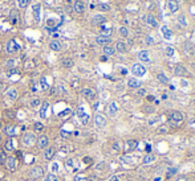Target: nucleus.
Segmentation results:
<instances>
[{
  "label": "nucleus",
  "instance_id": "obj_1",
  "mask_svg": "<svg viewBox=\"0 0 195 181\" xmlns=\"http://www.w3.org/2000/svg\"><path fill=\"white\" fill-rule=\"evenodd\" d=\"M76 115L78 117V119H80L81 122V124H84V126H86L88 123H89V119H90V117H89V114L85 111V109L84 107H78L77 109V111H76Z\"/></svg>",
  "mask_w": 195,
  "mask_h": 181
},
{
  "label": "nucleus",
  "instance_id": "obj_2",
  "mask_svg": "<svg viewBox=\"0 0 195 181\" xmlns=\"http://www.w3.org/2000/svg\"><path fill=\"white\" fill-rule=\"evenodd\" d=\"M36 141H37V139H36V135L33 134V132H27V134L23 135V144H24V146L32 147Z\"/></svg>",
  "mask_w": 195,
  "mask_h": 181
},
{
  "label": "nucleus",
  "instance_id": "obj_3",
  "mask_svg": "<svg viewBox=\"0 0 195 181\" xmlns=\"http://www.w3.org/2000/svg\"><path fill=\"white\" fill-rule=\"evenodd\" d=\"M131 73L134 77H143L146 74V67L142 64H134L131 66Z\"/></svg>",
  "mask_w": 195,
  "mask_h": 181
},
{
  "label": "nucleus",
  "instance_id": "obj_4",
  "mask_svg": "<svg viewBox=\"0 0 195 181\" xmlns=\"http://www.w3.org/2000/svg\"><path fill=\"white\" fill-rule=\"evenodd\" d=\"M44 176V168L43 167H33L32 169L29 171V177L33 180L40 179V177Z\"/></svg>",
  "mask_w": 195,
  "mask_h": 181
},
{
  "label": "nucleus",
  "instance_id": "obj_5",
  "mask_svg": "<svg viewBox=\"0 0 195 181\" xmlns=\"http://www.w3.org/2000/svg\"><path fill=\"white\" fill-rule=\"evenodd\" d=\"M4 163H5V165H7L8 171H11V172H15L16 169H18V159H16V157H13V156H9V157H7Z\"/></svg>",
  "mask_w": 195,
  "mask_h": 181
},
{
  "label": "nucleus",
  "instance_id": "obj_6",
  "mask_svg": "<svg viewBox=\"0 0 195 181\" xmlns=\"http://www.w3.org/2000/svg\"><path fill=\"white\" fill-rule=\"evenodd\" d=\"M19 50H20V45H19L15 40L8 41V44H7V53H9V54H15V53H18Z\"/></svg>",
  "mask_w": 195,
  "mask_h": 181
},
{
  "label": "nucleus",
  "instance_id": "obj_7",
  "mask_svg": "<svg viewBox=\"0 0 195 181\" xmlns=\"http://www.w3.org/2000/svg\"><path fill=\"white\" fill-rule=\"evenodd\" d=\"M142 20L145 21L146 24L150 25V27H153V28H158V27H159V22H158V20L155 19V16H154V15H151V13H149V15L143 16Z\"/></svg>",
  "mask_w": 195,
  "mask_h": 181
},
{
  "label": "nucleus",
  "instance_id": "obj_8",
  "mask_svg": "<svg viewBox=\"0 0 195 181\" xmlns=\"http://www.w3.org/2000/svg\"><path fill=\"white\" fill-rule=\"evenodd\" d=\"M161 32H162V36H163L165 40H167V41L173 40L174 35H173V32L170 30V28H169L167 25H162V27H161Z\"/></svg>",
  "mask_w": 195,
  "mask_h": 181
},
{
  "label": "nucleus",
  "instance_id": "obj_9",
  "mask_svg": "<svg viewBox=\"0 0 195 181\" xmlns=\"http://www.w3.org/2000/svg\"><path fill=\"white\" fill-rule=\"evenodd\" d=\"M37 146L40 149H47L49 147V138L47 135H41L37 139Z\"/></svg>",
  "mask_w": 195,
  "mask_h": 181
},
{
  "label": "nucleus",
  "instance_id": "obj_10",
  "mask_svg": "<svg viewBox=\"0 0 195 181\" xmlns=\"http://www.w3.org/2000/svg\"><path fill=\"white\" fill-rule=\"evenodd\" d=\"M94 123L98 128H102V127L106 126V118L104 117L102 114H96L94 117Z\"/></svg>",
  "mask_w": 195,
  "mask_h": 181
},
{
  "label": "nucleus",
  "instance_id": "obj_11",
  "mask_svg": "<svg viewBox=\"0 0 195 181\" xmlns=\"http://www.w3.org/2000/svg\"><path fill=\"white\" fill-rule=\"evenodd\" d=\"M83 95L86 98L88 101H94L96 99V91L93 89H89V87H85V89H83Z\"/></svg>",
  "mask_w": 195,
  "mask_h": 181
},
{
  "label": "nucleus",
  "instance_id": "obj_12",
  "mask_svg": "<svg viewBox=\"0 0 195 181\" xmlns=\"http://www.w3.org/2000/svg\"><path fill=\"white\" fill-rule=\"evenodd\" d=\"M18 90L15 89V87H9V89L5 91V97H7V99L8 101H16L18 99Z\"/></svg>",
  "mask_w": 195,
  "mask_h": 181
},
{
  "label": "nucleus",
  "instance_id": "obj_13",
  "mask_svg": "<svg viewBox=\"0 0 195 181\" xmlns=\"http://www.w3.org/2000/svg\"><path fill=\"white\" fill-rule=\"evenodd\" d=\"M174 73L177 77H186V75L188 74L187 69H186L185 66H182V65H177V66L174 67Z\"/></svg>",
  "mask_w": 195,
  "mask_h": 181
},
{
  "label": "nucleus",
  "instance_id": "obj_14",
  "mask_svg": "<svg viewBox=\"0 0 195 181\" xmlns=\"http://www.w3.org/2000/svg\"><path fill=\"white\" fill-rule=\"evenodd\" d=\"M73 9L76 13H84L85 11V3L81 1V0H76L74 4H73Z\"/></svg>",
  "mask_w": 195,
  "mask_h": 181
},
{
  "label": "nucleus",
  "instance_id": "obj_15",
  "mask_svg": "<svg viewBox=\"0 0 195 181\" xmlns=\"http://www.w3.org/2000/svg\"><path fill=\"white\" fill-rule=\"evenodd\" d=\"M138 60H139L141 62L149 64V62L151 61V58H150V54H149L148 50H141V52L138 53Z\"/></svg>",
  "mask_w": 195,
  "mask_h": 181
},
{
  "label": "nucleus",
  "instance_id": "obj_16",
  "mask_svg": "<svg viewBox=\"0 0 195 181\" xmlns=\"http://www.w3.org/2000/svg\"><path fill=\"white\" fill-rule=\"evenodd\" d=\"M167 7H169V11L171 13H177L179 11V3L177 0H169L167 1Z\"/></svg>",
  "mask_w": 195,
  "mask_h": 181
},
{
  "label": "nucleus",
  "instance_id": "obj_17",
  "mask_svg": "<svg viewBox=\"0 0 195 181\" xmlns=\"http://www.w3.org/2000/svg\"><path fill=\"white\" fill-rule=\"evenodd\" d=\"M96 42H97L98 45H109L110 42H112V38L108 37V36L100 35V36H97V37H96Z\"/></svg>",
  "mask_w": 195,
  "mask_h": 181
},
{
  "label": "nucleus",
  "instance_id": "obj_18",
  "mask_svg": "<svg viewBox=\"0 0 195 181\" xmlns=\"http://www.w3.org/2000/svg\"><path fill=\"white\" fill-rule=\"evenodd\" d=\"M183 114L180 111H173L171 112V120L174 122V123H182L183 122Z\"/></svg>",
  "mask_w": 195,
  "mask_h": 181
},
{
  "label": "nucleus",
  "instance_id": "obj_19",
  "mask_svg": "<svg viewBox=\"0 0 195 181\" xmlns=\"http://www.w3.org/2000/svg\"><path fill=\"white\" fill-rule=\"evenodd\" d=\"M115 52L122 53V54L128 52V45H126V42H123V41H117V44H115Z\"/></svg>",
  "mask_w": 195,
  "mask_h": 181
},
{
  "label": "nucleus",
  "instance_id": "obj_20",
  "mask_svg": "<svg viewBox=\"0 0 195 181\" xmlns=\"http://www.w3.org/2000/svg\"><path fill=\"white\" fill-rule=\"evenodd\" d=\"M77 160L74 159H68L65 161V168L68 169V171H77V163H76Z\"/></svg>",
  "mask_w": 195,
  "mask_h": 181
},
{
  "label": "nucleus",
  "instance_id": "obj_21",
  "mask_svg": "<svg viewBox=\"0 0 195 181\" xmlns=\"http://www.w3.org/2000/svg\"><path fill=\"white\" fill-rule=\"evenodd\" d=\"M55 152H56V149L53 148V147H48L47 149H44V159L48 161L52 160L53 156H55Z\"/></svg>",
  "mask_w": 195,
  "mask_h": 181
},
{
  "label": "nucleus",
  "instance_id": "obj_22",
  "mask_svg": "<svg viewBox=\"0 0 195 181\" xmlns=\"http://www.w3.org/2000/svg\"><path fill=\"white\" fill-rule=\"evenodd\" d=\"M106 21V17L104 15H94L93 16V19H92V22L94 25H101V24H104V22Z\"/></svg>",
  "mask_w": 195,
  "mask_h": 181
},
{
  "label": "nucleus",
  "instance_id": "obj_23",
  "mask_svg": "<svg viewBox=\"0 0 195 181\" xmlns=\"http://www.w3.org/2000/svg\"><path fill=\"white\" fill-rule=\"evenodd\" d=\"M128 86L130 87V89H139V87H141V81H138L135 77L129 78V81H128Z\"/></svg>",
  "mask_w": 195,
  "mask_h": 181
},
{
  "label": "nucleus",
  "instance_id": "obj_24",
  "mask_svg": "<svg viewBox=\"0 0 195 181\" xmlns=\"http://www.w3.org/2000/svg\"><path fill=\"white\" fill-rule=\"evenodd\" d=\"M49 48L52 50H55V52H60L63 49V45H61V42L58 40H52L49 42Z\"/></svg>",
  "mask_w": 195,
  "mask_h": 181
},
{
  "label": "nucleus",
  "instance_id": "obj_25",
  "mask_svg": "<svg viewBox=\"0 0 195 181\" xmlns=\"http://www.w3.org/2000/svg\"><path fill=\"white\" fill-rule=\"evenodd\" d=\"M32 15L36 22L40 21V4H35L32 8Z\"/></svg>",
  "mask_w": 195,
  "mask_h": 181
},
{
  "label": "nucleus",
  "instance_id": "obj_26",
  "mask_svg": "<svg viewBox=\"0 0 195 181\" xmlns=\"http://www.w3.org/2000/svg\"><path fill=\"white\" fill-rule=\"evenodd\" d=\"M118 110L120 109H118V104L115 103V102H112V103L108 106V112H109L110 117H114V115L118 112Z\"/></svg>",
  "mask_w": 195,
  "mask_h": 181
},
{
  "label": "nucleus",
  "instance_id": "obj_27",
  "mask_svg": "<svg viewBox=\"0 0 195 181\" xmlns=\"http://www.w3.org/2000/svg\"><path fill=\"white\" fill-rule=\"evenodd\" d=\"M137 146H138V141L137 140H128L125 143V149L128 152L134 151V148H137Z\"/></svg>",
  "mask_w": 195,
  "mask_h": 181
},
{
  "label": "nucleus",
  "instance_id": "obj_28",
  "mask_svg": "<svg viewBox=\"0 0 195 181\" xmlns=\"http://www.w3.org/2000/svg\"><path fill=\"white\" fill-rule=\"evenodd\" d=\"M48 109H49V103L45 101L44 103H41V109H40V117L43 118V119H45V118H47V111H48Z\"/></svg>",
  "mask_w": 195,
  "mask_h": 181
},
{
  "label": "nucleus",
  "instance_id": "obj_29",
  "mask_svg": "<svg viewBox=\"0 0 195 181\" xmlns=\"http://www.w3.org/2000/svg\"><path fill=\"white\" fill-rule=\"evenodd\" d=\"M104 54L105 56H114L115 54V48H113L112 45H105V46H104Z\"/></svg>",
  "mask_w": 195,
  "mask_h": 181
},
{
  "label": "nucleus",
  "instance_id": "obj_30",
  "mask_svg": "<svg viewBox=\"0 0 195 181\" xmlns=\"http://www.w3.org/2000/svg\"><path fill=\"white\" fill-rule=\"evenodd\" d=\"M15 140L12 139V138H9L7 141H5V149L7 151H15Z\"/></svg>",
  "mask_w": 195,
  "mask_h": 181
},
{
  "label": "nucleus",
  "instance_id": "obj_31",
  "mask_svg": "<svg viewBox=\"0 0 195 181\" xmlns=\"http://www.w3.org/2000/svg\"><path fill=\"white\" fill-rule=\"evenodd\" d=\"M155 159H157V157H155L154 155H151V153H148V155H146L145 157H143L142 163L148 165V164H151V163H154V161H155Z\"/></svg>",
  "mask_w": 195,
  "mask_h": 181
},
{
  "label": "nucleus",
  "instance_id": "obj_32",
  "mask_svg": "<svg viewBox=\"0 0 195 181\" xmlns=\"http://www.w3.org/2000/svg\"><path fill=\"white\" fill-rule=\"evenodd\" d=\"M96 7L98 8V9L101 11V12H109L112 8H110V5L108 4V3H100V4H97Z\"/></svg>",
  "mask_w": 195,
  "mask_h": 181
},
{
  "label": "nucleus",
  "instance_id": "obj_33",
  "mask_svg": "<svg viewBox=\"0 0 195 181\" xmlns=\"http://www.w3.org/2000/svg\"><path fill=\"white\" fill-rule=\"evenodd\" d=\"M40 106H41V101H40V98H33V99L31 101V107H32V109L37 110Z\"/></svg>",
  "mask_w": 195,
  "mask_h": 181
},
{
  "label": "nucleus",
  "instance_id": "obj_34",
  "mask_svg": "<svg viewBox=\"0 0 195 181\" xmlns=\"http://www.w3.org/2000/svg\"><path fill=\"white\" fill-rule=\"evenodd\" d=\"M112 33H113L112 28H108V27H102V28H101V35H102V36H108V37H110Z\"/></svg>",
  "mask_w": 195,
  "mask_h": 181
},
{
  "label": "nucleus",
  "instance_id": "obj_35",
  "mask_svg": "<svg viewBox=\"0 0 195 181\" xmlns=\"http://www.w3.org/2000/svg\"><path fill=\"white\" fill-rule=\"evenodd\" d=\"M118 32H120V35L122 36V37H125V38L129 37V29H128L126 27H123V25L118 28Z\"/></svg>",
  "mask_w": 195,
  "mask_h": 181
},
{
  "label": "nucleus",
  "instance_id": "obj_36",
  "mask_svg": "<svg viewBox=\"0 0 195 181\" xmlns=\"http://www.w3.org/2000/svg\"><path fill=\"white\" fill-rule=\"evenodd\" d=\"M73 64H74V62H73L72 58H69V57L63 58V66H64V67H72Z\"/></svg>",
  "mask_w": 195,
  "mask_h": 181
},
{
  "label": "nucleus",
  "instance_id": "obj_37",
  "mask_svg": "<svg viewBox=\"0 0 195 181\" xmlns=\"http://www.w3.org/2000/svg\"><path fill=\"white\" fill-rule=\"evenodd\" d=\"M58 171H60V165H58V163L57 161H53V163L50 164V172L55 174V173H57Z\"/></svg>",
  "mask_w": 195,
  "mask_h": 181
},
{
  "label": "nucleus",
  "instance_id": "obj_38",
  "mask_svg": "<svg viewBox=\"0 0 195 181\" xmlns=\"http://www.w3.org/2000/svg\"><path fill=\"white\" fill-rule=\"evenodd\" d=\"M9 16H11V21H12V24H16V22L19 21V13L16 12V11H11Z\"/></svg>",
  "mask_w": 195,
  "mask_h": 181
},
{
  "label": "nucleus",
  "instance_id": "obj_39",
  "mask_svg": "<svg viewBox=\"0 0 195 181\" xmlns=\"http://www.w3.org/2000/svg\"><path fill=\"white\" fill-rule=\"evenodd\" d=\"M165 54L167 56V57H174V54H175V50H174V48L173 46H166V49H165Z\"/></svg>",
  "mask_w": 195,
  "mask_h": 181
},
{
  "label": "nucleus",
  "instance_id": "obj_40",
  "mask_svg": "<svg viewBox=\"0 0 195 181\" xmlns=\"http://www.w3.org/2000/svg\"><path fill=\"white\" fill-rule=\"evenodd\" d=\"M157 78H158V81L161 82V83H163V85H166V83H169V78L166 77L163 73H159V74L157 75Z\"/></svg>",
  "mask_w": 195,
  "mask_h": 181
},
{
  "label": "nucleus",
  "instance_id": "obj_41",
  "mask_svg": "<svg viewBox=\"0 0 195 181\" xmlns=\"http://www.w3.org/2000/svg\"><path fill=\"white\" fill-rule=\"evenodd\" d=\"M33 130H35V132H43V130H44V124L41 123V122H36L35 126H33Z\"/></svg>",
  "mask_w": 195,
  "mask_h": 181
},
{
  "label": "nucleus",
  "instance_id": "obj_42",
  "mask_svg": "<svg viewBox=\"0 0 195 181\" xmlns=\"http://www.w3.org/2000/svg\"><path fill=\"white\" fill-rule=\"evenodd\" d=\"M178 22H179L182 27H187V19L185 17V15H179V16H178Z\"/></svg>",
  "mask_w": 195,
  "mask_h": 181
},
{
  "label": "nucleus",
  "instance_id": "obj_43",
  "mask_svg": "<svg viewBox=\"0 0 195 181\" xmlns=\"http://www.w3.org/2000/svg\"><path fill=\"white\" fill-rule=\"evenodd\" d=\"M44 181H60V180H58V177L56 176V174L49 173V174H47V176H45Z\"/></svg>",
  "mask_w": 195,
  "mask_h": 181
},
{
  "label": "nucleus",
  "instance_id": "obj_44",
  "mask_svg": "<svg viewBox=\"0 0 195 181\" xmlns=\"http://www.w3.org/2000/svg\"><path fill=\"white\" fill-rule=\"evenodd\" d=\"M74 181H88V177L83 173H78L74 176Z\"/></svg>",
  "mask_w": 195,
  "mask_h": 181
},
{
  "label": "nucleus",
  "instance_id": "obj_45",
  "mask_svg": "<svg viewBox=\"0 0 195 181\" xmlns=\"http://www.w3.org/2000/svg\"><path fill=\"white\" fill-rule=\"evenodd\" d=\"M122 161H125V163H128V164H134L135 163L133 156H122Z\"/></svg>",
  "mask_w": 195,
  "mask_h": 181
},
{
  "label": "nucleus",
  "instance_id": "obj_46",
  "mask_svg": "<svg viewBox=\"0 0 195 181\" xmlns=\"http://www.w3.org/2000/svg\"><path fill=\"white\" fill-rule=\"evenodd\" d=\"M7 134L9 135V136H11V135H15V134H16V127L8 126V127H7Z\"/></svg>",
  "mask_w": 195,
  "mask_h": 181
},
{
  "label": "nucleus",
  "instance_id": "obj_47",
  "mask_svg": "<svg viewBox=\"0 0 195 181\" xmlns=\"http://www.w3.org/2000/svg\"><path fill=\"white\" fill-rule=\"evenodd\" d=\"M40 83H41V87H43V90H44V91H47V90L49 89V85L47 83V81H45V78H41Z\"/></svg>",
  "mask_w": 195,
  "mask_h": 181
},
{
  "label": "nucleus",
  "instance_id": "obj_48",
  "mask_svg": "<svg viewBox=\"0 0 195 181\" xmlns=\"http://www.w3.org/2000/svg\"><path fill=\"white\" fill-rule=\"evenodd\" d=\"M28 3H29V0H18V4L20 8H25L28 5Z\"/></svg>",
  "mask_w": 195,
  "mask_h": 181
},
{
  "label": "nucleus",
  "instance_id": "obj_49",
  "mask_svg": "<svg viewBox=\"0 0 195 181\" xmlns=\"http://www.w3.org/2000/svg\"><path fill=\"white\" fill-rule=\"evenodd\" d=\"M145 41H146V44H148V45H154L155 44V40L151 37V36H146Z\"/></svg>",
  "mask_w": 195,
  "mask_h": 181
},
{
  "label": "nucleus",
  "instance_id": "obj_50",
  "mask_svg": "<svg viewBox=\"0 0 195 181\" xmlns=\"http://www.w3.org/2000/svg\"><path fill=\"white\" fill-rule=\"evenodd\" d=\"M143 111L148 112V114H153L155 110H154V107H153V106H145V107H143Z\"/></svg>",
  "mask_w": 195,
  "mask_h": 181
},
{
  "label": "nucleus",
  "instance_id": "obj_51",
  "mask_svg": "<svg viewBox=\"0 0 195 181\" xmlns=\"http://www.w3.org/2000/svg\"><path fill=\"white\" fill-rule=\"evenodd\" d=\"M69 114H70V110H69V109H66L65 111L60 112V114H58V117H60V118H64V117H68Z\"/></svg>",
  "mask_w": 195,
  "mask_h": 181
},
{
  "label": "nucleus",
  "instance_id": "obj_52",
  "mask_svg": "<svg viewBox=\"0 0 195 181\" xmlns=\"http://www.w3.org/2000/svg\"><path fill=\"white\" fill-rule=\"evenodd\" d=\"M146 93H148V90L146 89H138V95H141V97L146 95Z\"/></svg>",
  "mask_w": 195,
  "mask_h": 181
},
{
  "label": "nucleus",
  "instance_id": "obj_53",
  "mask_svg": "<svg viewBox=\"0 0 195 181\" xmlns=\"http://www.w3.org/2000/svg\"><path fill=\"white\" fill-rule=\"evenodd\" d=\"M109 181H120V179H118L117 176H112V177L109 179Z\"/></svg>",
  "mask_w": 195,
  "mask_h": 181
},
{
  "label": "nucleus",
  "instance_id": "obj_54",
  "mask_svg": "<svg viewBox=\"0 0 195 181\" xmlns=\"http://www.w3.org/2000/svg\"><path fill=\"white\" fill-rule=\"evenodd\" d=\"M84 163H85V164H89V163H90V157H84Z\"/></svg>",
  "mask_w": 195,
  "mask_h": 181
},
{
  "label": "nucleus",
  "instance_id": "obj_55",
  "mask_svg": "<svg viewBox=\"0 0 195 181\" xmlns=\"http://www.w3.org/2000/svg\"><path fill=\"white\" fill-rule=\"evenodd\" d=\"M150 149H151V147H150V146L146 147V152H148V153H150Z\"/></svg>",
  "mask_w": 195,
  "mask_h": 181
},
{
  "label": "nucleus",
  "instance_id": "obj_56",
  "mask_svg": "<svg viewBox=\"0 0 195 181\" xmlns=\"http://www.w3.org/2000/svg\"><path fill=\"white\" fill-rule=\"evenodd\" d=\"M190 124H191V126H194V127H195V119H191V120H190Z\"/></svg>",
  "mask_w": 195,
  "mask_h": 181
},
{
  "label": "nucleus",
  "instance_id": "obj_57",
  "mask_svg": "<svg viewBox=\"0 0 195 181\" xmlns=\"http://www.w3.org/2000/svg\"><path fill=\"white\" fill-rule=\"evenodd\" d=\"M117 1H120V3H123V1H126V0H117Z\"/></svg>",
  "mask_w": 195,
  "mask_h": 181
},
{
  "label": "nucleus",
  "instance_id": "obj_58",
  "mask_svg": "<svg viewBox=\"0 0 195 181\" xmlns=\"http://www.w3.org/2000/svg\"><path fill=\"white\" fill-rule=\"evenodd\" d=\"M0 141H1V134H0Z\"/></svg>",
  "mask_w": 195,
  "mask_h": 181
}]
</instances>
